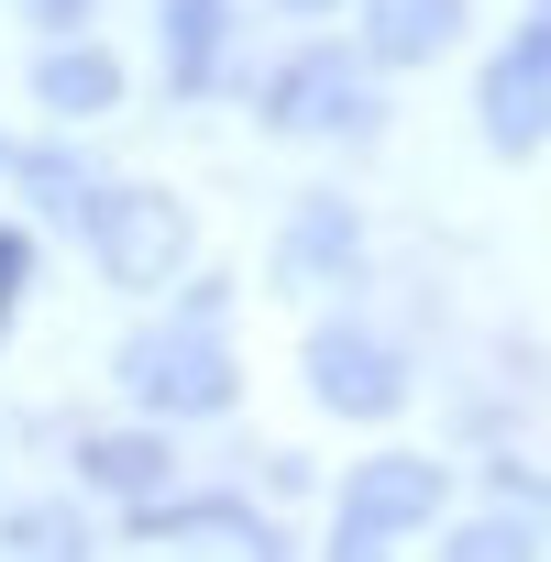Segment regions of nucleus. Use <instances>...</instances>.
I'll return each instance as SVG.
<instances>
[{"label": "nucleus", "mask_w": 551, "mask_h": 562, "mask_svg": "<svg viewBox=\"0 0 551 562\" xmlns=\"http://www.w3.org/2000/svg\"><path fill=\"white\" fill-rule=\"evenodd\" d=\"M221 310H232V299L199 288L188 321L133 331V342H122V397L155 408V419H232V408H243V364H232V342H221Z\"/></svg>", "instance_id": "nucleus-1"}, {"label": "nucleus", "mask_w": 551, "mask_h": 562, "mask_svg": "<svg viewBox=\"0 0 551 562\" xmlns=\"http://www.w3.org/2000/svg\"><path fill=\"white\" fill-rule=\"evenodd\" d=\"M67 232L89 243V265L111 276V288H133V299L177 288V276L199 265V221H188L177 188H89V210Z\"/></svg>", "instance_id": "nucleus-2"}, {"label": "nucleus", "mask_w": 551, "mask_h": 562, "mask_svg": "<svg viewBox=\"0 0 551 562\" xmlns=\"http://www.w3.org/2000/svg\"><path fill=\"white\" fill-rule=\"evenodd\" d=\"M254 111H265V133H288V144H342V133H375L386 122V100H375V56L353 45H299L288 67H276L265 89H254Z\"/></svg>", "instance_id": "nucleus-3"}, {"label": "nucleus", "mask_w": 551, "mask_h": 562, "mask_svg": "<svg viewBox=\"0 0 551 562\" xmlns=\"http://www.w3.org/2000/svg\"><path fill=\"white\" fill-rule=\"evenodd\" d=\"M441 496H452V474L430 452H375L331 496V551H397V540H419L441 518Z\"/></svg>", "instance_id": "nucleus-4"}, {"label": "nucleus", "mask_w": 551, "mask_h": 562, "mask_svg": "<svg viewBox=\"0 0 551 562\" xmlns=\"http://www.w3.org/2000/svg\"><path fill=\"white\" fill-rule=\"evenodd\" d=\"M299 375L331 419H397L408 408V353L375 331V321H321L299 342Z\"/></svg>", "instance_id": "nucleus-5"}, {"label": "nucleus", "mask_w": 551, "mask_h": 562, "mask_svg": "<svg viewBox=\"0 0 551 562\" xmlns=\"http://www.w3.org/2000/svg\"><path fill=\"white\" fill-rule=\"evenodd\" d=\"M122 540L133 551H288V529H276L254 496H133V518H122Z\"/></svg>", "instance_id": "nucleus-6"}, {"label": "nucleus", "mask_w": 551, "mask_h": 562, "mask_svg": "<svg viewBox=\"0 0 551 562\" xmlns=\"http://www.w3.org/2000/svg\"><path fill=\"white\" fill-rule=\"evenodd\" d=\"M474 122H485L496 155H540V144H551V23H518V34L485 56Z\"/></svg>", "instance_id": "nucleus-7"}, {"label": "nucleus", "mask_w": 551, "mask_h": 562, "mask_svg": "<svg viewBox=\"0 0 551 562\" xmlns=\"http://www.w3.org/2000/svg\"><path fill=\"white\" fill-rule=\"evenodd\" d=\"M364 265V210L353 199H299L288 210V243H276V288H331V276Z\"/></svg>", "instance_id": "nucleus-8"}, {"label": "nucleus", "mask_w": 551, "mask_h": 562, "mask_svg": "<svg viewBox=\"0 0 551 562\" xmlns=\"http://www.w3.org/2000/svg\"><path fill=\"white\" fill-rule=\"evenodd\" d=\"M155 45H166V100H210L232 56V0H155Z\"/></svg>", "instance_id": "nucleus-9"}, {"label": "nucleus", "mask_w": 551, "mask_h": 562, "mask_svg": "<svg viewBox=\"0 0 551 562\" xmlns=\"http://www.w3.org/2000/svg\"><path fill=\"white\" fill-rule=\"evenodd\" d=\"M34 100H45L56 122H100V111H122V56L89 45V34H45V56H34Z\"/></svg>", "instance_id": "nucleus-10"}, {"label": "nucleus", "mask_w": 551, "mask_h": 562, "mask_svg": "<svg viewBox=\"0 0 551 562\" xmlns=\"http://www.w3.org/2000/svg\"><path fill=\"white\" fill-rule=\"evenodd\" d=\"M474 23V0H364V56L375 67H430Z\"/></svg>", "instance_id": "nucleus-11"}, {"label": "nucleus", "mask_w": 551, "mask_h": 562, "mask_svg": "<svg viewBox=\"0 0 551 562\" xmlns=\"http://www.w3.org/2000/svg\"><path fill=\"white\" fill-rule=\"evenodd\" d=\"M78 485H100V496H166L177 485V463H166V419L155 430H78Z\"/></svg>", "instance_id": "nucleus-12"}, {"label": "nucleus", "mask_w": 551, "mask_h": 562, "mask_svg": "<svg viewBox=\"0 0 551 562\" xmlns=\"http://www.w3.org/2000/svg\"><path fill=\"white\" fill-rule=\"evenodd\" d=\"M0 177H23V199H34L45 221H78V210H89V188H100L67 144H23V155H0Z\"/></svg>", "instance_id": "nucleus-13"}, {"label": "nucleus", "mask_w": 551, "mask_h": 562, "mask_svg": "<svg viewBox=\"0 0 551 562\" xmlns=\"http://www.w3.org/2000/svg\"><path fill=\"white\" fill-rule=\"evenodd\" d=\"M0 551H89L78 507H0Z\"/></svg>", "instance_id": "nucleus-14"}, {"label": "nucleus", "mask_w": 551, "mask_h": 562, "mask_svg": "<svg viewBox=\"0 0 551 562\" xmlns=\"http://www.w3.org/2000/svg\"><path fill=\"white\" fill-rule=\"evenodd\" d=\"M452 551H463V562H507V551H529V518H463Z\"/></svg>", "instance_id": "nucleus-15"}, {"label": "nucleus", "mask_w": 551, "mask_h": 562, "mask_svg": "<svg viewBox=\"0 0 551 562\" xmlns=\"http://www.w3.org/2000/svg\"><path fill=\"white\" fill-rule=\"evenodd\" d=\"M89 12H100V0H23L34 34H89Z\"/></svg>", "instance_id": "nucleus-16"}, {"label": "nucleus", "mask_w": 551, "mask_h": 562, "mask_svg": "<svg viewBox=\"0 0 551 562\" xmlns=\"http://www.w3.org/2000/svg\"><path fill=\"white\" fill-rule=\"evenodd\" d=\"M23 276H34V232H12V221H0V288L23 299Z\"/></svg>", "instance_id": "nucleus-17"}, {"label": "nucleus", "mask_w": 551, "mask_h": 562, "mask_svg": "<svg viewBox=\"0 0 551 562\" xmlns=\"http://www.w3.org/2000/svg\"><path fill=\"white\" fill-rule=\"evenodd\" d=\"M276 12H299V23H310V12H342V0H276Z\"/></svg>", "instance_id": "nucleus-18"}, {"label": "nucleus", "mask_w": 551, "mask_h": 562, "mask_svg": "<svg viewBox=\"0 0 551 562\" xmlns=\"http://www.w3.org/2000/svg\"><path fill=\"white\" fill-rule=\"evenodd\" d=\"M0 331H12V288H0Z\"/></svg>", "instance_id": "nucleus-19"}, {"label": "nucleus", "mask_w": 551, "mask_h": 562, "mask_svg": "<svg viewBox=\"0 0 551 562\" xmlns=\"http://www.w3.org/2000/svg\"><path fill=\"white\" fill-rule=\"evenodd\" d=\"M529 23H551V0H529Z\"/></svg>", "instance_id": "nucleus-20"}, {"label": "nucleus", "mask_w": 551, "mask_h": 562, "mask_svg": "<svg viewBox=\"0 0 551 562\" xmlns=\"http://www.w3.org/2000/svg\"><path fill=\"white\" fill-rule=\"evenodd\" d=\"M0 155H12V144H0Z\"/></svg>", "instance_id": "nucleus-21"}]
</instances>
